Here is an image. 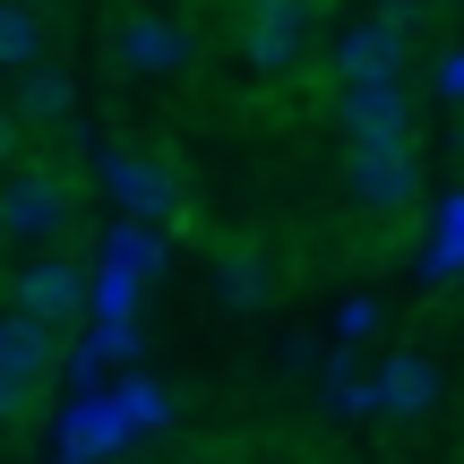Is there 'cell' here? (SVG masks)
<instances>
[{
  "label": "cell",
  "instance_id": "obj_1",
  "mask_svg": "<svg viewBox=\"0 0 464 464\" xmlns=\"http://www.w3.org/2000/svg\"><path fill=\"white\" fill-rule=\"evenodd\" d=\"M69 216H78V189H69L61 164H9L0 172V241L44 249L52 232H69Z\"/></svg>",
  "mask_w": 464,
  "mask_h": 464
},
{
  "label": "cell",
  "instance_id": "obj_2",
  "mask_svg": "<svg viewBox=\"0 0 464 464\" xmlns=\"http://www.w3.org/2000/svg\"><path fill=\"white\" fill-rule=\"evenodd\" d=\"M344 189L362 216H404L421 198V164H413V138H353L344 155Z\"/></svg>",
  "mask_w": 464,
  "mask_h": 464
},
{
  "label": "cell",
  "instance_id": "obj_3",
  "mask_svg": "<svg viewBox=\"0 0 464 464\" xmlns=\"http://www.w3.org/2000/svg\"><path fill=\"white\" fill-rule=\"evenodd\" d=\"M310 34H318V0H249L241 9V61L258 78H284L310 52Z\"/></svg>",
  "mask_w": 464,
  "mask_h": 464
},
{
  "label": "cell",
  "instance_id": "obj_4",
  "mask_svg": "<svg viewBox=\"0 0 464 464\" xmlns=\"http://www.w3.org/2000/svg\"><path fill=\"white\" fill-rule=\"evenodd\" d=\"M9 301H17V310H34L44 327H61V335H69V327L86 318V266H78V258H61V249H34V258L9 276Z\"/></svg>",
  "mask_w": 464,
  "mask_h": 464
},
{
  "label": "cell",
  "instance_id": "obj_5",
  "mask_svg": "<svg viewBox=\"0 0 464 464\" xmlns=\"http://www.w3.org/2000/svg\"><path fill=\"white\" fill-rule=\"evenodd\" d=\"M112 52H121V69H138V78H181L189 69V26L164 17V9H130L121 34H112Z\"/></svg>",
  "mask_w": 464,
  "mask_h": 464
},
{
  "label": "cell",
  "instance_id": "obj_6",
  "mask_svg": "<svg viewBox=\"0 0 464 464\" xmlns=\"http://www.w3.org/2000/svg\"><path fill=\"white\" fill-rule=\"evenodd\" d=\"M404 52H413V26L379 9V17H362V26L335 44V69H344V78H396Z\"/></svg>",
  "mask_w": 464,
  "mask_h": 464
},
{
  "label": "cell",
  "instance_id": "obj_7",
  "mask_svg": "<svg viewBox=\"0 0 464 464\" xmlns=\"http://www.w3.org/2000/svg\"><path fill=\"white\" fill-rule=\"evenodd\" d=\"M344 138H413V103L396 78H344Z\"/></svg>",
  "mask_w": 464,
  "mask_h": 464
},
{
  "label": "cell",
  "instance_id": "obj_8",
  "mask_svg": "<svg viewBox=\"0 0 464 464\" xmlns=\"http://www.w3.org/2000/svg\"><path fill=\"white\" fill-rule=\"evenodd\" d=\"M52 362H61V327H44L34 310H17V301H9V318H0V370H17V379L44 387Z\"/></svg>",
  "mask_w": 464,
  "mask_h": 464
},
{
  "label": "cell",
  "instance_id": "obj_9",
  "mask_svg": "<svg viewBox=\"0 0 464 464\" xmlns=\"http://www.w3.org/2000/svg\"><path fill=\"white\" fill-rule=\"evenodd\" d=\"M439 387H448V370H439V362H430L421 344H413V353H396V362L379 370V404H387L396 421L430 413V404H439Z\"/></svg>",
  "mask_w": 464,
  "mask_h": 464
},
{
  "label": "cell",
  "instance_id": "obj_10",
  "mask_svg": "<svg viewBox=\"0 0 464 464\" xmlns=\"http://www.w3.org/2000/svg\"><path fill=\"white\" fill-rule=\"evenodd\" d=\"M216 293L232 310H266L276 301V258H266V241H232L216 258Z\"/></svg>",
  "mask_w": 464,
  "mask_h": 464
},
{
  "label": "cell",
  "instance_id": "obj_11",
  "mask_svg": "<svg viewBox=\"0 0 464 464\" xmlns=\"http://www.w3.org/2000/svg\"><path fill=\"white\" fill-rule=\"evenodd\" d=\"M17 112H26V130H44V121H69L78 112V78H69V69H52V61H26L17 69Z\"/></svg>",
  "mask_w": 464,
  "mask_h": 464
},
{
  "label": "cell",
  "instance_id": "obj_12",
  "mask_svg": "<svg viewBox=\"0 0 464 464\" xmlns=\"http://www.w3.org/2000/svg\"><path fill=\"white\" fill-rule=\"evenodd\" d=\"M26 61H44V9L0 0V69H26Z\"/></svg>",
  "mask_w": 464,
  "mask_h": 464
},
{
  "label": "cell",
  "instance_id": "obj_13",
  "mask_svg": "<svg viewBox=\"0 0 464 464\" xmlns=\"http://www.w3.org/2000/svg\"><path fill=\"white\" fill-rule=\"evenodd\" d=\"M34 396H44L34 379H17V370H0V421H26V413H34Z\"/></svg>",
  "mask_w": 464,
  "mask_h": 464
},
{
  "label": "cell",
  "instance_id": "obj_14",
  "mask_svg": "<svg viewBox=\"0 0 464 464\" xmlns=\"http://www.w3.org/2000/svg\"><path fill=\"white\" fill-rule=\"evenodd\" d=\"M430 86H439V95H464V52H439V61H430Z\"/></svg>",
  "mask_w": 464,
  "mask_h": 464
},
{
  "label": "cell",
  "instance_id": "obj_15",
  "mask_svg": "<svg viewBox=\"0 0 464 464\" xmlns=\"http://www.w3.org/2000/svg\"><path fill=\"white\" fill-rule=\"evenodd\" d=\"M17 130H26V112H17V103H0V164L17 155Z\"/></svg>",
  "mask_w": 464,
  "mask_h": 464
},
{
  "label": "cell",
  "instance_id": "obj_16",
  "mask_svg": "<svg viewBox=\"0 0 464 464\" xmlns=\"http://www.w3.org/2000/svg\"><path fill=\"white\" fill-rule=\"evenodd\" d=\"M26 9H52V0H26Z\"/></svg>",
  "mask_w": 464,
  "mask_h": 464
}]
</instances>
